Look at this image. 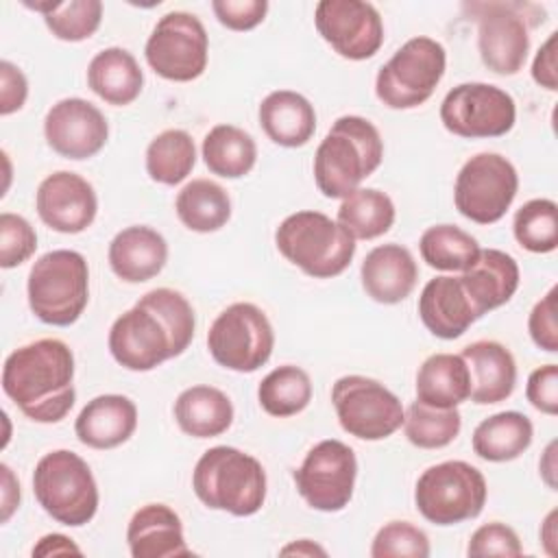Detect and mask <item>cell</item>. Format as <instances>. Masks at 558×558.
<instances>
[{"mask_svg": "<svg viewBox=\"0 0 558 558\" xmlns=\"http://www.w3.org/2000/svg\"><path fill=\"white\" fill-rule=\"evenodd\" d=\"M44 135L57 155L78 161L102 150L109 137V124L102 111L89 100L63 98L48 109Z\"/></svg>", "mask_w": 558, "mask_h": 558, "instance_id": "ac0fdd59", "label": "cell"}, {"mask_svg": "<svg viewBox=\"0 0 558 558\" xmlns=\"http://www.w3.org/2000/svg\"><path fill=\"white\" fill-rule=\"evenodd\" d=\"M318 35L344 59H371L384 44V22L371 2L320 0L314 11Z\"/></svg>", "mask_w": 558, "mask_h": 558, "instance_id": "e0dca14e", "label": "cell"}, {"mask_svg": "<svg viewBox=\"0 0 558 558\" xmlns=\"http://www.w3.org/2000/svg\"><path fill=\"white\" fill-rule=\"evenodd\" d=\"M257 401L270 416H294L312 401V379L301 366H277L259 381Z\"/></svg>", "mask_w": 558, "mask_h": 558, "instance_id": "d590c367", "label": "cell"}, {"mask_svg": "<svg viewBox=\"0 0 558 558\" xmlns=\"http://www.w3.org/2000/svg\"><path fill=\"white\" fill-rule=\"evenodd\" d=\"M486 480L464 460H447L421 473L414 488L416 510L436 525L475 519L486 504Z\"/></svg>", "mask_w": 558, "mask_h": 558, "instance_id": "9c48e42d", "label": "cell"}, {"mask_svg": "<svg viewBox=\"0 0 558 558\" xmlns=\"http://www.w3.org/2000/svg\"><path fill=\"white\" fill-rule=\"evenodd\" d=\"M338 222L353 235V240H375L390 231L395 222V203L381 190L357 187L342 198Z\"/></svg>", "mask_w": 558, "mask_h": 558, "instance_id": "836d02e7", "label": "cell"}, {"mask_svg": "<svg viewBox=\"0 0 558 558\" xmlns=\"http://www.w3.org/2000/svg\"><path fill=\"white\" fill-rule=\"evenodd\" d=\"M462 360L469 368V399L477 405L506 401L517 384V364L512 353L495 340H477L462 349Z\"/></svg>", "mask_w": 558, "mask_h": 558, "instance_id": "cb8c5ba5", "label": "cell"}, {"mask_svg": "<svg viewBox=\"0 0 558 558\" xmlns=\"http://www.w3.org/2000/svg\"><path fill=\"white\" fill-rule=\"evenodd\" d=\"M541 475L549 488H556V442H549L543 458H541Z\"/></svg>", "mask_w": 558, "mask_h": 558, "instance_id": "816d5d0a", "label": "cell"}, {"mask_svg": "<svg viewBox=\"0 0 558 558\" xmlns=\"http://www.w3.org/2000/svg\"><path fill=\"white\" fill-rule=\"evenodd\" d=\"M275 347V331L253 303H233L222 310L207 331V349L211 357L235 373H253L264 366Z\"/></svg>", "mask_w": 558, "mask_h": 558, "instance_id": "8fae6325", "label": "cell"}, {"mask_svg": "<svg viewBox=\"0 0 558 558\" xmlns=\"http://www.w3.org/2000/svg\"><path fill=\"white\" fill-rule=\"evenodd\" d=\"M521 281L519 264L499 248H480L477 259L462 270L460 283L480 316L508 303Z\"/></svg>", "mask_w": 558, "mask_h": 558, "instance_id": "603a6c76", "label": "cell"}, {"mask_svg": "<svg viewBox=\"0 0 558 558\" xmlns=\"http://www.w3.org/2000/svg\"><path fill=\"white\" fill-rule=\"evenodd\" d=\"M174 421L187 436L214 438L231 427L233 405L222 390L198 384L177 397Z\"/></svg>", "mask_w": 558, "mask_h": 558, "instance_id": "f1b7e54d", "label": "cell"}, {"mask_svg": "<svg viewBox=\"0 0 558 558\" xmlns=\"http://www.w3.org/2000/svg\"><path fill=\"white\" fill-rule=\"evenodd\" d=\"M144 54L150 70L161 78L187 83L198 78L207 68L209 37L196 15L170 11L155 24Z\"/></svg>", "mask_w": 558, "mask_h": 558, "instance_id": "5bb4252c", "label": "cell"}, {"mask_svg": "<svg viewBox=\"0 0 558 558\" xmlns=\"http://www.w3.org/2000/svg\"><path fill=\"white\" fill-rule=\"evenodd\" d=\"M532 436V421L523 412L506 410L484 418L473 429L471 447L486 462H510L527 451Z\"/></svg>", "mask_w": 558, "mask_h": 558, "instance_id": "4dcf8cb0", "label": "cell"}, {"mask_svg": "<svg viewBox=\"0 0 558 558\" xmlns=\"http://www.w3.org/2000/svg\"><path fill=\"white\" fill-rule=\"evenodd\" d=\"M281 554H305V556L320 554V556H325V549H323V547H318V545H314L312 541L303 538V541H299V543H292V545L283 547V549H281Z\"/></svg>", "mask_w": 558, "mask_h": 558, "instance_id": "db71d44e", "label": "cell"}, {"mask_svg": "<svg viewBox=\"0 0 558 558\" xmlns=\"http://www.w3.org/2000/svg\"><path fill=\"white\" fill-rule=\"evenodd\" d=\"M556 296L558 288L551 286L549 292L532 307L527 316V331L532 342L547 351L556 353L558 351V320H556Z\"/></svg>", "mask_w": 558, "mask_h": 558, "instance_id": "ee69618b", "label": "cell"}, {"mask_svg": "<svg viewBox=\"0 0 558 558\" xmlns=\"http://www.w3.org/2000/svg\"><path fill=\"white\" fill-rule=\"evenodd\" d=\"M340 427L360 440H384L403 425V405L377 379L344 375L331 388Z\"/></svg>", "mask_w": 558, "mask_h": 558, "instance_id": "4fadbf2b", "label": "cell"}, {"mask_svg": "<svg viewBox=\"0 0 558 558\" xmlns=\"http://www.w3.org/2000/svg\"><path fill=\"white\" fill-rule=\"evenodd\" d=\"M35 207L41 222L52 231L81 233L94 222L98 198L87 179L70 170H59L39 183Z\"/></svg>", "mask_w": 558, "mask_h": 558, "instance_id": "d6986e66", "label": "cell"}, {"mask_svg": "<svg viewBox=\"0 0 558 558\" xmlns=\"http://www.w3.org/2000/svg\"><path fill=\"white\" fill-rule=\"evenodd\" d=\"M196 163V146L187 131L166 129L146 148V172L163 185L181 183Z\"/></svg>", "mask_w": 558, "mask_h": 558, "instance_id": "e575fe53", "label": "cell"}, {"mask_svg": "<svg viewBox=\"0 0 558 558\" xmlns=\"http://www.w3.org/2000/svg\"><path fill=\"white\" fill-rule=\"evenodd\" d=\"M360 279L364 292L384 305L401 303L410 296L418 279V266L412 253L401 244H379L366 253Z\"/></svg>", "mask_w": 558, "mask_h": 558, "instance_id": "44dd1931", "label": "cell"}, {"mask_svg": "<svg viewBox=\"0 0 558 558\" xmlns=\"http://www.w3.org/2000/svg\"><path fill=\"white\" fill-rule=\"evenodd\" d=\"M137 427V408L124 395H100L78 412L76 438L92 449H113L126 442Z\"/></svg>", "mask_w": 558, "mask_h": 558, "instance_id": "484cf974", "label": "cell"}, {"mask_svg": "<svg viewBox=\"0 0 558 558\" xmlns=\"http://www.w3.org/2000/svg\"><path fill=\"white\" fill-rule=\"evenodd\" d=\"M464 11L477 20L482 63L499 76L517 74L530 52V28L545 22V9L521 0H488L466 2Z\"/></svg>", "mask_w": 558, "mask_h": 558, "instance_id": "8992f818", "label": "cell"}, {"mask_svg": "<svg viewBox=\"0 0 558 558\" xmlns=\"http://www.w3.org/2000/svg\"><path fill=\"white\" fill-rule=\"evenodd\" d=\"M126 543L133 558H177L192 549L183 538L179 514L166 504H146L129 521Z\"/></svg>", "mask_w": 558, "mask_h": 558, "instance_id": "d4e9b609", "label": "cell"}, {"mask_svg": "<svg viewBox=\"0 0 558 558\" xmlns=\"http://www.w3.org/2000/svg\"><path fill=\"white\" fill-rule=\"evenodd\" d=\"M107 259L113 275L122 281L144 283L163 270L168 262V242L159 231L146 225H133L113 235Z\"/></svg>", "mask_w": 558, "mask_h": 558, "instance_id": "7402d4cb", "label": "cell"}, {"mask_svg": "<svg viewBox=\"0 0 558 558\" xmlns=\"http://www.w3.org/2000/svg\"><path fill=\"white\" fill-rule=\"evenodd\" d=\"M74 355L59 338H41L15 349L2 366V390L20 412L37 423H59L72 410Z\"/></svg>", "mask_w": 558, "mask_h": 558, "instance_id": "7a4b0ae2", "label": "cell"}, {"mask_svg": "<svg viewBox=\"0 0 558 558\" xmlns=\"http://www.w3.org/2000/svg\"><path fill=\"white\" fill-rule=\"evenodd\" d=\"M33 493L39 506L70 527L89 523L98 510V486L87 462L68 449L39 458L33 471Z\"/></svg>", "mask_w": 558, "mask_h": 558, "instance_id": "ba28073f", "label": "cell"}, {"mask_svg": "<svg viewBox=\"0 0 558 558\" xmlns=\"http://www.w3.org/2000/svg\"><path fill=\"white\" fill-rule=\"evenodd\" d=\"M37 248V233L31 222L17 214H0V266L15 268Z\"/></svg>", "mask_w": 558, "mask_h": 558, "instance_id": "b9f144b4", "label": "cell"}, {"mask_svg": "<svg viewBox=\"0 0 558 558\" xmlns=\"http://www.w3.org/2000/svg\"><path fill=\"white\" fill-rule=\"evenodd\" d=\"M201 150L209 172L222 179H240L248 174L257 161L255 140L233 124H216L205 135Z\"/></svg>", "mask_w": 558, "mask_h": 558, "instance_id": "d6a6232c", "label": "cell"}, {"mask_svg": "<svg viewBox=\"0 0 558 558\" xmlns=\"http://www.w3.org/2000/svg\"><path fill=\"white\" fill-rule=\"evenodd\" d=\"M445 65L447 52L440 41L425 35L412 37L379 68L375 94L390 109H414L434 94Z\"/></svg>", "mask_w": 558, "mask_h": 558, "instance_id": "30bf717a", "label": "cell"}, {"mask_svg": "<svg viewBox=\"0 0 558 558\" xmlns=\"http://www.w3.org/2000/svg\"><path fill=\"white\" fill-rule=\"evenodd\" d=\"M558 33H549V37L543 41V46L538 48L534 61H532V78L536 85L556 92L558 89Z\"/></svg>", "mask_w": 558, "mask_h": 558, "instance_id": "c3c4849f", "label": "cell"}, {"mask_svg": "<svg viewBox=\"0 0 558 558\" xmlns=\"http://www.w3.org/2000/svg\"><path fill=\"white\" fill-rule=\"evenodd\" d=\"M194 327L190 301L172 288H155L113 320L107 342L120 366L144 373L181 355L194 338Z\"/></svg>", "mask_w": 558, "mask_h": 558, "instance_id": "6da1fadb", "label": "cell"}, {"mask_svg": "<svg viewBox=\"0 0 558 558\" xmlns=\"http://www.w3.org/2000/svg\"><path fill=\"white\" fill-rule=\"evenodd\" d=\"M373 558H427L429 538L410 521H390L377 530L373 545Z\"/></svg>", "mask_w": 558, "mask_h": 558, "instance_id": "60d3db41", "label": "cell"}, {"mask_svg": "<svg viewBox=\"0 0 558 558\" xmlns=\"http://www.w3.org/2000/svg\"><path fill=\"white\" fill-rule=\"evenodd\" d=\"M384 159L377 126L362 116L338 118L314 155V181L327 198H344L371 177Z\"/></svg>", "mask_w": 558, "mask_h": 558, "instance_id": "3957f363", "label": "cell"}, {"mask_svg": "<svg viewBox=\"0 0 558 558\" xmlns=\"http://www.w3.org/2000/svg\"><path fill=\"white\" fill-rule=\"evenodd\" d=\"M357 475V460L349 445L336 438L320 440L294 471L299 495L320 512L342 510L351 497Z\"/></svg>", "mask_w": 558, "mask_h": 558, "instance_id": "2e32d148", "label": "cell"}, {"mask_svg": "<svg viewBox=\"0 0 558 558\" xmlns=\"http://www.w3.org/2000/svg\"><path fill=\"white\" fill-rule=\"evenodd\" d=\"M471 377L462 355L434 353L416 373V401L432 408H458L469 399Z\"/></svg>", "mask_w": 558, "mask_h": 558, "instance_id": "f546056e", "label": "cell"}, {"mask_svg": "<svg viewBox=\"0 0 558 558\" xmlns=\"http://www.w3.org/2000/svg\"><path fill=\"white\" fill-rule=\"evenodd\" d=\"M259 126L279 146H305L316 131V111L312 102L292 89L270 92L259 105Z\"/></svg>", "mask_w": 558, "mask_h": 558, "instance_id": "4316f807", "label": "cell"}, {"mask_svg": "<svg viewBox=\"0 0 558 558\" xmlns=\"http://www.w3.org/2000/svg\"><path fill=\"white\" fill-rule=\"evenodd\" d=\"M2 471V523L9 521L13 510L20 506V484L9 469V464H0Z\"/></svg>", "mask_w": 558, "mask_h": 558, "instance_id": "681fc988", "label": "cell"}, {"mask_svg": "<svg viewBox=\"0 0 558 558\" xmlns=\"http://www.w3.org/2000/svg\"><path fill=\"white\" fill-rule=\"evenodd\" d=\"M541 541L545 545V551L549 556H556V545H558V534H556V510H551L541 527Z\"/></svg>", "mask_w": 558, "mask_h": 558, "instance_id": "f5cc1de1", "label": "cell"}, {"mask_svg": "<svg viewBox=\"0 0 558 558\" xmlns=\"http://www.w3.org/2000/svg\"><path fill=\"white\" fill-rule=\"evenodd\" d=\"M89 89L109 105H131L144 85V74L135 57L118 46L100 50L87 65Z\"/></svg>", "mask_w": 558, "mask_h": 558, "instance_id": "83f0119b", "label": "cell"}, {"mask_svg": "<svg viewBox=\"0 0 558 558\" xmlns=\"http://www.w3.org/2000/svg\"><path fill=\"white\" fill-rule=\"evenodd\" d=\"M216 20L231 31H251L264 22L268 13L266 0H214Z\"/></svg>", "mask_w": 558, "mask_h": 558, "instance_id": "f6af8a7d", "label": "cell"}, {"mask_svg": "<svg viewBox=\"0 0 558 558\" xmlns=\"http://www.w3.org/2000/svg\"><path fill=\"white\" fill-rule=\"evenodd\" d=\"M102 20L100 0H70L54 2V7L44 15L50 33L61 41H83L92 37Z\"/></svg>", "mask_w": 558, "mask_h": 558, "instance_id": "ab89813d", "label": "cell"}, {"mask_svg": "<svg viewBox=\"0 0 558 558\" xmlns=\"http://www.w3.org/2000/svg\"><path fill=\"white\" fill-rule=\"evenodd\" d=\"M174 211L190 231L211 233L229 222L231 198L216 181L192 179L177 194Z\"/></svg>", "mask_w": 558, "mask_h": 558, "instance_id": "1f68e13d", "label": "cell"}, {"mask_svg": "<svg viewBox=\"0 0 558 558\" xmlns=\"http://www.w3.org/2000/svg\"><path fill=\"white\" fill-rule=\"evenodd\" d=\"M466 554L473 558H486V556L510 558V556H521L523 547L517 532L510 525L493 521V523L480 525L471 534Z\"/></svg>", "mask_w": 558, "mask_h": 558, "instance_id": "7bdbcfd3", "label": "cell"}, {"mask_svg": "<svg viewBox=\"0 0 558 558\" xmlns=\"http://www.w3.org/2000/svg\"><path fill=\"white\" fill-rule=\"evenodd\" d=\"M192 488L211 510L251 517L266 501V471L257 458L235 447L218 445L198 458Z\"/></svg>", "mask_w": 558, "mask_h": 558, "instance_id": "277c9868", "label": "cell"}, {"mask_svg": "<svg viewBox=\"0 0 558 558\" xmlns=\"http://www.w3.org/2000/svg\"><path fill=\"white\" fill-rule=\"evenodd\" d=\"M28 83L24 72L11 61H0V113L9 116L24 107Z\"/></svg>", "mask_w": 558, "mask_h": 558, "instance_id": "7dc6e473", "label": "cell"}, {"mask_svg": "<svg viewBox=\"0 0 558 558\" xmlns=\"http://www.w3.org/2000/svg\"><path fill=\"white\" fill-rule=\"evenodd\" d=\"M421 257L436 270H466L480 255L477 240L456 225L427 227L418 240Z\"/></svg>", "mask_w": 558, "mask_h": 558, "instance_id": "8d00e7d4", "label": "cell"}, {"mask_svg": "<svg viewBox=\"0 0 558 558\" xmlns=\"http://www.w3.org/2000/svg\"><path fill=\"white\" fill-rule=\"evenodd\" d=\"M527 401L543 414H558V366L545 364L530 373L525 386Z\"/></svg>", "mask_w": 558, "mask_h": 558, "instance_id": "bcb514c9", "label": "cell"}, {"mask_svg": "<svg viewBox=\"0 0 558 558\" xmlns=\"http://www.w3.org/2000/svg\"><path fill=\"white\" fill-rule=\"evenodd\" d=\"M462 427L458 408H432L412 401L403 412L405 438L418 449H440L456 440Z\"/></svg>", "mask_w": 558, "mask_h": 558, "instance_id": "74e56055", "label": "cell"}, {"mask_svg": "<svg viewBox=\"0 0 558 558\" xmlns=\"http://www.w3.org/2000/svg\"><path fill=\"white\" fill-rule=\"evenodd\" d=\"M279 253L314 279H331L344 272L355 255L353 235L320 211H296L275 231Z\"/></svg>", "mask_w": 558, "mask_h": 558, "instance_id": "5b68a950", "label": "cell"}, {"mask_svg": "<svg viewBox=\"0 0 558 558\" xmlns=\"http://www.w3.org/2000/svg\"><path fill=\"white\" fill-rule=\"evenodd\" d=\"M28 305L33 314L54 327L76 323L89 301V268L81 253L57 248L44 253L28 272Z\"/></svg>", "mask_w": 558, "mask_h": 558, "instance_id": "52a82bcc", "label": "cell"}, {"mask_svg": "<svg viewBox=\"0 0 558 558\" xmlns=\"http://www.w3.org/2000/svg\"><path fill=\"white\" fill-rule=\"evenodd\" d=\"M519 190L517 168L499 153H477L458 172L456 209L477 225H493L510 209Z\"/></svg>", "mask_w": 558, "mask_h": 558, "instance_id": "7c38bea8", "label": "cell"}, {"mask_svg": "<svg viewBox=\"0 0 558 558\" xmlns=\"http://www.w3.org/2000/svg\"><path fill=\"white\" fill-rule=\"evenodd\" d=\"M514 240L530 253H551L558 246V205L551 198H532L512 220Z\"/></svg>", "mask_w": 558, "mask_h": 558, "instance_id": "f35d334b", "label": "cell"}, {"mask_svg": "<svg viewBox=\"0 0 558 558\" xmlns=\"http://www.w3.org/2000/svg\"><path fill=\"white\" fill-rule=\"evenodd\" d=\"M517 120L514 98L490 83H462L440 105L442 126L458 137H501Z\"/></svg>", "mask_w": 558, "mask_h": 558, "instance_id": "9a60e30c", "label": "cell"}, {"mask_svg": "<svg viewBox=\"0 0 558 558\" xmlns=\"http://www.w3.org/2000/svg\"><path fill=\"white\" fill-rule=\"evenodd\" d=\"M418 316L423 325L442 340L460 338L477 318L469 294L464 292L460 277L440 275L425 283L418 296Z\"/></svg>", "mask_w": 558, "mask_h": 558, "instance_id": "ffe728a7", "label": "cell"}, {"mask_svg": "<svg viewBox=\"0 0 558 558\" xmlns=\"http://www.w3.org/2000/svg\"><path fill=\"white\" fill-rule=\"evenodd\" d=\"M59 554H81V549L72 543V538L63 534H46L33 547V556H59Z\"/></svg>", "mask_w": 558, "mask_h": 558, "instance_id": "f907efd6", "label": "cell"}]
</instances>
